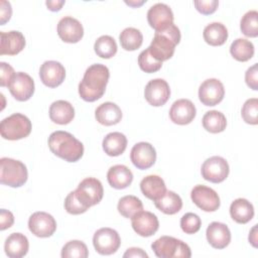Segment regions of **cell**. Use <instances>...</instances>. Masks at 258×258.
<instances>
[{"mask_svg":"<svg viewBox=\"0 0 258 258\" xmlns=\"http://www.w3.org/2000/svg\"><path fill=\"white\" fill-rule=\"evenodd\" d=\"M123 257H137V258H148V255L145 251H143L141 248L132 247L126 250Z\"/></svg>","mask_w":258,"mask_h":258,"instance_id":"c3c4849f","label":"cell"},{"mask_svg":"<svg viewBox=\"0 0 258 258\" xmlns=\"http://www.w3.org/2000/svg\"><path fill=\"white\" fill-rule=\"evenodd\" d=\"M109 69L102 63L90 66L79 84V95L86 102H95L103 97L109 81Z\"/></svg>","mask_w":258,"mask_h":258,"instance_id":"6da1fadb","label":"cell"},{"mask_svg":"<svg viewBox=\"0 0 258 258\" xmlns=\"http://www.w3.org/2000/svg\"><path fill=\"white\" fill-rule=\"evenodd\" d=\"M145 100L154 107L164 105L170 97V89L163 79H154L147 83L144 90Z\"/></svg>","mask_w":258,"mask_h":258,"instance_id":"4fadbf2b","label":"cell"},{"mask_svg":"<svg viewBox=\"0 0 258 258\" xmlns=\"http://www.w3.org/2000/svg\"><path fill=\"white\" fill-rule=\"evenodd\" d=\"M60 255L62 258H87L89 256V251L84 242L72 240L63 245Z\"/></svg>","mask_w":258,"mask_h":258,"instance_id":"8d00e7d4","label":"cell"},{"mask_svg":"<svg viewBox=\"0 0 258 258\" xmlns=\"http://www.w3.org/2000/svg\"><path fill=\"white\" fill-rule=\"evenodd\" d=\"M231 218L238 224H246L254 217L253 205L246 199L239 198L230 206Z\"/></svg>","mask_w":258,"mask_h":258,"instance_id":"83f0119b","label":"cell"},{"mask_svg":"<svg viewBox=\"0 0 258 258\" xmlns=\"http://www.w3.org/2000/svg\"><path fill=\"white\" fill-rule=\"evenodd\" d=\"M102 145L107 155L119 156L127 147V138L121 132H111L105 136Z\"/></svg>","mask_w":258,"mask_h":258,"instance_id":"f1b7e54d","label":"cell"},{"mask_svg":"<svg viewBox=\"0 0 258 258\" xmlns=\"http://www.w3.org/2000/svg\"><path fill=\"white\" fill-rule=\"evenodd\" d=\"M209 244L216 249H224L231 242V231L226 224L212 222L206 231Z\"/></svg>","mask_w":258,"mask_h":258,"instance_id":"44dd1931","label":"cell"},{"mask_svg":"<svg viewBox=\"0 0 258 258\" xmlns=\"http://www.w3.org/2000/svg\"><path fill=\"white\" fill-rule=\"evenodd\" d=\"M29 249L28 239L21 233H12L5 240L4 250L9 258H21Z\"/></svg>","mask_w":258,"mask_h":258,"instance_id":"d4e9b609","label":"cell"},{"mask_svg":"<svg viewBox=\"0 0 258 258\" xmlns=\"http://www.w3.org/2000/svg\"><path fill=\"white\" fill-rule=\"evenodd\" d=\"M95 52L102 58H111L117 52V43L110 35L100 36L94 44Z\"/></svg>","mask_w":258,"mask_h":258,"instance_id":"d590c367","label":"cell"},{"mask_svg":"<svg viewBox=\"0 0 258 258\" xmlns=\"http://www.w3.org/2000/svg\"><path fill=\"white\" fill-rule=\"evenodd\" d=\"M121 46L128 51L139 48L143 42V35L139 29L134 27L125 28L119 35Z\"/></svg>","mask_w":258,"mask_h":258,"instance_id":"836d02e7","label":"cell"},{"mask_svg":"<svg viewBox=\"0 0 258 258\" xmlns=\"http://www.w3.org/2000/svg\"><path fill=\"white\" fill-rule=\"evenodd\" d=\"M140 189L144 197L154 202L166 192V185L159 175L150 174L142 178L140 182Z\"/></svg>","mask_w":258,"mask_h":258,"instance_id":"cb8c5ba5","label":"cell"},{"mask_svg":"<svg viewBox=\"0 0 258 258\" xmlns=\"http://www.w3.org/2000/svg\"><path fill=\"white\" fill-rule=\"evenodd\" d=\"M0 54L16 55L25 46L24 35L17 30L0 32Z\"/></svg>","mask_w":258,"mask_h":258,"instance_id":"7402d4cb","label":"cell"},{"mask_svg":"<svg viewBox=\"0 0 258 258\" xmlns=\"http://www.w3.org/2000/svg\"><path fill=\"white\" fill-rule=\"evenodd\" d=\"M257 68H258V64L254 63L245 73V82H246L247 86L254 91L258 90V70H257Z\"/></svg>","mask_w":258,"mask_h":258,"instance_id":"f6af8a7d","label":"cell"},{"mask_svg":"<svg viewBox=\"0 0 258 258\" xmlns=\"http://www.w3.org/2000/svg\"><path fill=\"white\" fill-rule=\"evenodd\" d=\"M39 77L42 84L48 88H56L64 81V67L56 60H46L39 69Z\"/></svg>","mask_w":258,"mask_h":258,"instance_id":"e0dca14e","label":"cell"},{"mask_svg":"<svg viewBox=\"0 0 258 258\" xmlns=\"http://www.w3.org/2000/svg\"><path fill=\"white\" fill-rule=\"evenodd\" d=\"M0 23L1 25L5 24L7 21H9V19L11 18V14H12V9H11V5L9 2L2 0L0 2Z\"/></svg>","mask_w":258,"mask_h":258,"instance_id":"7dc6e473","label":"cell"},{"mask_svg":"<svg viewBox=\"0 0 258 258\" xmlns=\"http://www.w3.org/2000/svg\"><path fill=\"white\" fill-rule=\"evenodd\" d=\"M28 177L25 164L19 160L2 157L0 159V182L11 187L22 186Z\"/></svg>","mask_w":258,"mask_h":258,"instance_id":"277c9868","label":"cell"},{"mask_svg":"<svg viewBox=\"0 0 258 258\" xmlns=\"http://www.w3.org/2000/svg\"><path fill=\"white\" fill-rule=\"evenodd\" d=\"M57 34L64 42L77 43L84 36V28L78 19L64 16L57 23Z\"/></svg>","mask_w":258,"mask_h":258,"instance_id":"d6986e66","label":"cell"},{"mask_svg":"<svg viewBox=\"0 0 258 258\" xmlns=\"http://www.w3.org/2000/svg\"><path fill=\"white\" fill-rule=\"evenodd\" d=\"M190 199L197 207L205 212H215L221 205L216 190L203 184H198L191 189Z\"/></svg>","mask_w":258,"mask_h":258,"instance_id":"30bf717a","label":"cell"},{"mask_svg":"<svg viewBox=\"0 0 258 258\" xmlns=\"http://www.w3.org/2000/svg\"><path fill=\"white\" fill-rule=\"evenodd\" d=\"M64 209L71 215H80L85 213L89 208H87L77 197L76 191H71L64 200Z\"/></svg>","mask_w":258,"mask_h":258,"instance_id":"b9f144b4","label":"cell"},{"mask_svg":"<svg viewBox=\"0 0 258 258\" xmlns=\"http://www.w3.org/2000/svg\"><path fill=\"white\" fill-rule=\"evenodd\" d=\"M229 171L230 168L227 160L221 156H212L206 159L201 169L204 179L213 183L224 181L228 177Z\"/></svg>","mask_w":258,"mask_h":258,"instance_id":"9c48e42d","label":"cell"},{"mask_svg":"<svg viewBox=\"0 0 258 258\" xmlns=\"http://www.w3.org/2000/svg\"><path fill=\"white\" fill-rule=\"evenodd\" d=\"M45 4H46L47 8H48L50 11L55 12V11L60 10V8L62 7V5L64 4V0H52V1L48 0V1L45 2Z\"/></svg>","mask_w":258,"mask_h":258,"instance_id":"681fc988","label":"cell"},{"mask_svg":"<svg viewBox=\"0 0 258 258\" xmlns=\"http://www.w3.org/2000/svg\"><path fill=\"white\" fill-rule=\"evenodd\" d=\"M75 191L78 199L87 208L99 204L104 196L102 182L95 177H87L83 179Z\"/></svg>","mask_w":258,"mask_h":258,"instance_id":"52a82bcc","label":"cell"},{"mask_svg":"<svg viewBox=\"0 0 258 258\" xmlns=\"http://www.w3.org/2000/svg\"><path fill=\"white\" fill-rule=\"evenodd\" d=\"M118 212L127 219H131L135 214L143 210L142 202L135 196H125L121 198L117 206Z\"/></svg>","mask_w":258,"mask_h":258,"instance_id":"e575fe53","label":"cell"},{"mask_svg":"<svg viewBox=\"0 0 258 258\" xmlns=\"http://www.w3.org/2000/svg\"><path fill=\"white\" fill-rule=\"evenodd\" d=\"M138 64L139 68L147 73V74H151V73H155L157 71H159L162 67V61L157 60L149 51L148 48H146L145 50L141 51L140 54L138 55Z\"/></svg>","mask_w":258,"mask_h":258,"instance_id":"f35d334b","label":"cell"},{"mask_svg":"<svg viewBox=\"0 0 258 258\" xmlns=\"http://www.w3.org/2000/svg\"><path fill=\"white\" fill-rule=\"evenodd\" d=\"M31 121L23 114L14 113L0 123V134L6 140H19L31 132Z\"/></svg>","mask_w":258,"mask_h":258,"instance_id":"8992f818","label":"cell"},{"mask_svg":"<svg viewBox=\"0 0 258 258\" xmlns=\"http://www.w3.org/2000/svg\"><path fill=\"white\" fill-rule=\"evenodd\" d=\"M47 143L54 155L68 162H76L84 154L83 143L67 131L57 130L52 132L48 137Z\"/></svg>","mask_w":258,"mask_h":258,"instance_id":"7a4b0ae2","label":"cell"},{"mask_svg":"<svg viewBox=\"0 0 258 258\" xmlns=\"http://www.w3.org/2000/svg\"><path fill=\"white\" fill-rule=\"evenodd\" d=\"M241 115L243 120L247 124L257 125L258 124V99L257 98L248 99L242 107Z\"/></svg>","mask_w":258,"mask_h":258,"instance_id":"ab89813d","label":"cell"},{"mask_svg":"<svg viewBox=\"0 0 258 258\" xmlns=\"http://www.w3.org/2000/svg\"><path fill=\"white\" fill-rule=\"evenodd\" d=\"M151 249L159 258H189V246L171 236H161L151 244Z\"/></svg>","mask_w":258,"mask_h":258,"instance_id":"5b68a950","label":"cell"},{"mask_svg":"<svg viewBox=\"0 0 258 258\" xmlns=\"http://www.w3.org/2000/svg\"><path fill=\"white\" fill-rule=\"evenodd\" d=\"M154 205L160 212L166 215H174L181 210L182 201L174 191L166 190L160 199L154 201Z\"/></svg>","mask_w":258,"mask_h":258,"instance_id":"4dcf8cb0","label":"cell"},{"mask_svg":"<svg viewBox=\"0 0 258 258\" xmlns=\"http://www.w3.org/2000/svg\"><path fill=\"white\" fill-rule=\"evenodd\" d=\"M194 4L196 6V9L204 14V15H210L213 14L218 6H219V1L217 0H196L194 1Z\"/></svg>","mask_w":258,"mask_h":258,"instance_id":"7bdbcfd3","label":"cell"},{"mask_svg":"<svg viewBox=\"0 0 258 258\" xmlns=\"http://www.w3.org/2000/svg\"><path fill=\"white\" fill-rule=\"evenodd\" d=\"M130 159L138 169H147L155 163L156 151L150 143L138 142L131 149Z\"/></svg>","mask_w":258,"mask_h":258,"instance_id":"ac0fdd59","label":"cell"},{"mask_svg":"<svg viewBox=\"0 0 258 258\" xmlns=\"http://www.w3.org/2000/svg\"><path fill=\"white\" fill-rule=\"evenodd\" d=\"M240 28L242 33L247 37L258 36V12L256 10H250L244 14L240 22Z\"/></svg>","mask_w":258,"mask_h":258,"instance_id":"74e56055","label":"cell"},{"mask_svg":"<svg viewBox=\"0 0 258 258\" xmlns=\"http://www.w3.org/2000/svg\"><path fill=\"white\" fill-rule=\"evenodd\" d=\"M202 226L201 218L194 213H186L180 219V228L185 234H196Z\"/></svg>","mask_w":258,"mask_h":258,"instance_id":"60d3db41","label":"cell"},{"mask_svg":"<svg viewBox=\"0 0 258 258\" xmlns=\"http://www.w3.org/2000/svg\"><path fill=\"white\" fill-rule=\"evenodd\" d=\"M230 53L239 61H247L254 55V45L248 39L237 38L230 46Z\"/></svg>","mask_w":258,"mask_h":258,"instance_id":"d6a6232c","label":"cell"},{"mask_svg":"<svg viewBox=\"0 0 258 258\" xmlns=\"http://www.w3.org/2000/svg\"><path fill=\"white\" fill-rule=\"evenodd\" d=\"M75 117V109L73 105L64 100H57L49 107L50 120L59 125L69 124Z\"/></svg>","mask_w":258,"mask_h":258,"instance_id":"4316f807","label":"cell"},{"mask_svg":"<svg viewBox=\"0 0 258 258\" xmlns=\"http://www.w3.org/2000/svg\"><path fill=\"white\" fill-rule=\"evenodd\" d=\"M203 127L211 133H220L226 129L227 119L225 115L217 110L208 111L202 120Z\"/></svg>","mask_w":258,"mask_h":258,"instance_id":"1f68e13d","label":"cell"},{"mask_svg":"<svg viewBox=\"0 0 258 258\" xmlns=\"http://www.w3.org/2000/svg\"><path fill=\"white\" fill-rule=\"evenodd\" d=\"M107 179L112 187L116 189H123L132 183L133 173L126 165L116 164L109 168L107 172Z\"/></svg>","mask_w":258,"mask_h":258,"instance_id":"603a6c76","label":"cell"},{"mask_svg":"<svg viewBox=\"0 0 258 258\" xmlns=\"http://www.w3.org/2000/svg\"><path fill=\"white\" fill-rule=\"evenodd\" d=\"M8 89L15 100L24 102L29 100L34 93V81L28 74L18 72L9 84Z\"/></svg>","mask_w":258,"mask_h":258,"instance_id":"5bb4252c","label":"cell"},{"mask_svg":"<svg viewBox=\"0 0 258 258\" xmlns=\"http://www.w3.org/2000/svg\"><path fill=\"white\" fill-rule=\"evenodd\" d=\"M95 250L101 255L114 254L121 245L118 232L112 228H101L97 230L93 237Z\"/></svg>","mask_w":258,"mask_h":258,"instance_id":"ba28073f","label":"cell"},{"mask_svg":"<svg viewBox=\"0 0 258 258\" xmlns=\"http://www.w3.org/2000/svg\"><path fill=\"white\" fill-rule=\"evenodd\" d=\"M180 37L178 27L172 23L165 29L155 32L148 49L157 60H167L173 55L175 46L180 41Z\"/></svg>","mask_w":258,"mask_h":258,"instance_id":"3957f363","label":"cell"},{"mask_svg":"<svg viewBox=\"0 0 258 258\" xmlns=\"http://www.w3.org/2000/svg\"><path fill=\"white\" fill-rule=\"evenodd\" d=\"M131 225L135 233L141 237H150L154 235L159 228L157 217L153 213L143 210L131 218Z\"/></svg>","mask_w":258,"mask_h":258,"instance_id":"2e32d148","label":"cell"},{"mask_svg":"<svg viewBox=\"0 0 258 258\" xmlns=\"http://www.w3.org/2000/svg\"><path fill=\"white\" fill-rule=\"evenodd\" d=\"M14 223V216L10 211L5 209L0 210V230L4 231L10 228Z\"/></svg>","mask_w":258,"mask_h":258,"instance_id":"bcb514c9","label":"cell"},{"mask_svg":"<svg viewBox=\"0 0 258 258\" xmlns=\"http://www.w3.org/2000/svg\"><path fill=\"white\" fill-rule=\"evenodd\" d=\"M97 121L105 126L118 124L122 119V111L118 105L113 102H105L97 107L95 111Z\"/></svg>","mask_w":258,"mask_h":258,"instance_id":"484cf974","label":"cell"},{"mask_svg":"<svg viewBox=\"0 0 258 258\" xmlns=\"http://www.w3.org/2000/svg\"><path fill=\"white\" fill-rule=\"evenodd\" d=\"M225 96L224 85L218 79H208L199 88V99L205 106H216Z\"/></svg>","mask_w":258,"mask_h":258,"instance_id":"7c38bea8","label":"cell"},{"mask_svg":"<svg viewBox=\"0 0 258 258\" xmlns=\"http://www.w3.org/2000/svg\"><path fill=\"white\" fill-rule=\"evenodd\" d=\"M145 2H146V1H140V2H138V1H137V2H132V1H129V2H128V1H126L125 3L128 4V5H130V6H133V7H138V6H141V5H142L143 3H145Z\"/></svg>","mask_w":258,"mask_h":258,"instance_id":"816d5d0a","label":"cell"},{"mask_svg":"<svg viewBox=\"0 0 258 258\" xmlns=\"http://www.w3.org/2000/svg\"><path fill=\"white\" fill-rule=\"evenodd\" d=\"M29 231L36 237H50L56 230V222L54 218L45 212H35L28 220Z\"/></svg>","mask_w":258,"mask_h":258,"instance_id":"8fae6325","label":"cell"},{"mask_svg":"<svg viewBox=\"0 0 258 258\" xmlns=\"http://www.w3.org/2000/svg\"><path fill=\"white\" fill-rule=\"evenodd\" d=\"M205 41L213 46L223 45L228 38V29L221 22H212L204 28Z\"/></svg>","mask_w":258,"mask_h":258,"instance_id":"f546056e","label":"cell"},{"mask_svg":"<svg viewBox=\"0 0 258 258\" xmlns=\"http://www.w3.org/2000/svg\"><path fill=\"white\" fill-rule=\"evenodd\" d=\"M173 13L171 8L164 3H156L147 12V21L155 30L160 31L173 23Z\"/></svg>","mask_w":258,"mask_h":258,"instance_id":"9a60e30c","label":"cell"},{"mask_svg":"<svg viewBox=\"0 0 258 258\" xmlns=\"http://www.w3.org/2000/svg\"><path fill=\"white\" fill-rule=\"evenodd\" d=\"M249 242L252 244L253 247H257V225H254L249 233Z\"/></svg>","mask_w":258,"mask_h":258,"instance_id":"f907efd6","label":"cell"},{"mask_svg":"<svg viewBox=\"0 0 258 258\" xmlns=\"http://www.w3.org/2000/svg\"><path fill=\"white\" fill-rule=\"evenodd\" d=\"M0 85L1 87H8L12 79L16 75L14 69L7 62H0Z\"/></svg>","mask_w":258,"mask_h":258,"instance_id":"ee69618b","label":"cell"},{"mask_svg":"<svg viewBox=\"0 0 258 258\" xmlns=\"http://www.w3.org/2000/svg\"><path fill=\"white\" fill-rule=\"evenodd\" d=\"M197 110L188 99H179L173 102L169 110L170 120L177 125L189 124L196 117Z\"/></svg>","mask_w":258,"mask_h":258,"instance_id":"ffe728a7","label":"cell"}]
</instances>
